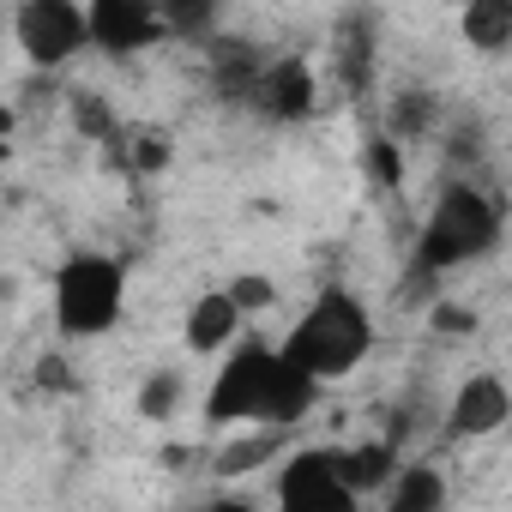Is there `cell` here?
Returning <instances> with one entry per match:
<instances>
[{"label":"cell","instance_id":"1","mask_svg":"<svg viewBox=\"0 0 512 512\" xmlns=\"http://www.w3.org/2000/svg\"><path fill=\"white\" fill-rule=\"evenodd\" d=\"M320 404V386L308 374H296L284 362L278 344L266 338H241L217 356V374L205 380L199 398V422L205 434H229V428H272V434H296Z\"/></svg>","mask_w":512,"mask_h":512},{"label":"cell","instance_id":"2","mask_svg":"<svg viewBox=\"0 0 512 512\" xmlns=\"http://www.w3.org/2000/svg\"><path fill=\"white\" fill-rule=\"evenodd\" d=\"M374 344H380L374 308H368L350 284H326V290L290 320V332L278 338L284 362H290L296 374H308L320 392H326L332 380H350V374L374 356Z\"/></svg>","mask_w":512,"mask_h":512},{"label":"cell","instance_id":"3","mask_svg":"<svg viewBox=\"0 0 512 512\" xmlns=\"http://www.w3.org/2000/svg\"><path fill=\"white\" fill-rule=\"evenodd\" d=\"M506 235V205L476 187V181H446L416 229V247H410V278H452L464 266H482L488 253L500 247Z\"/></svg>","mask_w":512,"mask_h":512},{"label":"cell","instance_id":"4","mask_svg":"<svg viewBox=\"0 0 512 512\" xmlns=\"http://www.w3.org/2000/svg\"><path fill=\"white\" fill-rule=\"evenodd\" d=\"M49 320L61 344L109 338L127 320V266L103 247H79L49 278Z\"/></svg>","mask_w":512,"mask_h":512},{"label":"cell","instance_id":"5","mask_svg":"<svg viewBox=\"0 0 512 512\" xmlns=\"http://www.w3.org/2000/svg\"><path fill=\"white\" fill-rule=\"evenodd\" d=\"M272 512H362V500L350 494L344 470H338V446H290L272 464Z\"/></svg>","mask_w":512,"mask_h":512},{"label":"cell","instance_id":"6","mask_svg":"<svg viewBox=\"0 0 512 512\" xmlns=\"http://www.w3.org/2000/svg\"><path fill=\"white\" fill-rule=\"evenodd\" d=\"M13 43H19V55L37 73H61L79 55H91L85 7L79 0H25V7L13 13Z\"/></svg>","mask_w":512,"mask_h":512},{"label":"cell","instance_id":"7","mask_svg":"<svg viewBox=\"0 0 512 512\" xmlns=\"http://www.w3.org/2000/svg\"><path fill=\"white\" fill-rule=\"evenodd\" d=\"M512 422V392H506V374L494 368H476L452 386L446 398V416H440V440L452 446H470V440H488Z\"/></svg>","mask_w":512,"mask_h":512},{"label":"cell","instance_id":"8","mask_svg":"<svg viewBox=\"0 0 512 512\" xmlns=\"http://www.w3.org/2000/svg\"><path fill=\"white\" fill-rule=\"evenodd\" d=\"M85 37L97 55H145L169 37L157 0H85Z\"/></svg>","mask_w":512,"mask_h":512},{"label":"cell","instance_id":"9","mask_svg":"<svg viewBox=\"0 0 512 512\" xmlns=\"http://www.w3.org/2000/svg\"><path fill=\"white\" fill-rule=\"evenodd\" d=\"M247 97L260 103L272 121H308L320 109V85H314V67L302 55H278L266 61L260 73L247 79Z\"/></svg>","mask_w":512,"mask_h":512},{"label":"cell","instance_id":"10","mask_svg":"<svg viewBox=\"0 0 512 512\" xmlns=\"http://www.w3.org/2000/svg\"><path fill=\"white\" fill-rule=\"evenodd\" d=\"M241 338H247V320H241V308L229 302L223 284H211V290H199V296L187 302V314H181V344H187L193 356H223V350L241 344Z\"/></svg>","mask_w":512,"mask_h":512},{"label":"cell","instance_id":"11","mask_svg":"<svg viewBox=\"0 0 512 512\" xmlns=\"http://www.w3.org/2000/svg\"><path fill=\"white\" fill-rule=\"evenodd\" d=\"M380 512H446V470L434 458H404L380 488Z\"/></svg>","mask_w":512,"mask_h":512},{"label":"cell","instance_id":"12","mask_svg":"<svg viewBox=\"0 0 512 512\" xmlns=\"http://www.w3.org/2000/svg\"><path fill=\"white\" fill-rule=\"evenodd\" d=\"M398 446L392 440H356V446H338V470H344V482H350V494L368 506V500H380V488L398 476Z\"/></svg>","mask_w":512,"mask_h":512},{"label":"cell","instance_id":"13","mask_svg":"<svg viewBox=\"0 0 512 512\" xmlns=\"http://www.w3.org/2000/svg\"><path fill=\"white\" fill-rule=\"evenodd\" d=\"M284 440H290V434H272V428L247 434V440L223 434V452H217V482H241V476H253V470H272V464L290 452Z\"/></svg>","mask_w":512,"mask_h":512},{"label":"cell","instance_id":"14","mask_svg":"<svg viewBox=\"0 0 512 512\" xmlns=\"http://www.w3.org/2000/svg\"><path fill=\"white\" fill-rule=\"evenodd\" d=\"M464 43L482 49V55L512 49V7L506 0H470L464 7Z\"/></svg>","mask_w":512,"mask_h":512},{"label":"cell","instance_id":"15","mask_svg":"<svg viewBox=\"0 0 512 512\" xmlns=\"http://www.w3.org/2000/svg\"><path fill=\"white\" fill-rule=\"evenodd\" d=\"M223 290H229V302L241 308V320L278 308V278H266V272H235V278H223Z\"/></svg>","mask_w":512,"mask_h":512},{"label":"cell","instance_id":"16","mask_svg":"<svg viewBox=\"0 0 512 512\" xmlns=\"http://www.w3.org/2000/svg\"><path fill=\"white\" fill-rule=\"evenodd\" d=\"M139 410L151 416V422H175V410H181V374H151L145 386H139Z\"/></svg>","mask_w":512,"mask_h":512},{"label":"cell","instance_id":"17","mask_svg":"<svg viewBox=\"0 0 512 512\" xmlns=\"http://www.w3.org/2000/svg\"><path fill=\"white\" fill-rule=\"evenodd\" d=\"M73 127H85L91 139H109V133H115V115L103 109L97 91H73Z\"/></svg>","mask_w":512,"mask_h":512},{"label":"cell","instance_id":"18","mask_svg":"<svg viewBox=\"0 0 512 512\" xmlns=\"http://www.w3.org/2000/svg\"><path fill=\"white\" fill-rule=\"evenodd\" d=\"M434 332H476V308H464V302H434Z\"/></svg>","mask_w":512,"mask_h":512},{"label":"cell","instance_id":"19","mask_svg":"<svg viewBox=\"0 0 512 512\" xmlns=\"http://www.w3.org/2000/svg\"><path fill=\"white\" fill-rule=\"evenodd\" d=\"M193 512H260V500L253 494H235V488H223V494H211L205 506H193Z\"/></svg>","mask_w":512,"mask_h":512},{"label":"cell","instance_id":"20","mask_svg":"<svg viewBox=\"0 0 512 512\" xmlns=\"http://www.w3.org/2000/svg\"><path fill=\"white\" fill-rule=\"evenodd\" d=\"M7 127H13V109H0V133H7Z\"/></svg>","mask_w":512,"mask_h":512}]
</instances>
